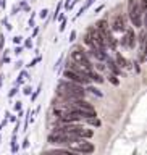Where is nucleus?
<instances>
[{"label": "nucleus", "mask_w": 147, "mask_h": 155, "mask_svg": "<svg viewBox=\"0 0 147 155\" xmlns=\"http://www.w3.org/2000/svg\"><path fill=\"white\" fill-rule=\"evenodd\" d=\"M58 89H60V94L66 97V99H81V97H84V91H82L81 84H76V82H71V81L60 82Z\"/></svg>", "instance_id": "1"}, {"label": "nucleus", "mask_w": 147, "mask_h": 155, "mask_svg": "<svg viewBox=\"0 0 147 155\" xmlns=\"http://www.w3.org/2000/svg\"><path fill=\"white\" fill-rule=\"evenodd\" d=\"M128 8H129L131 21L134 23L136 28H139L141 24H142V19H141V16H142V10H141L138 0H129V2H128Z\"/></svg>", "instance_id": "2"}, {"label": "nucleus", "mask_w": 147, "mask_h": 155, "mask_svg": "<svg viewBox=\"0 0 147 155\" xmlns=\"http://www.w3.org/2000/svg\"><path fill=\"white\" fill-rule=\"evenodd\" d=\"M71 110H76V111H79V113H82L84 118L86 116H94L95 115L94 107H92L91 104H87V102H84V100H76L75 105L71 107Z\"/></svg>", "instance_id": "3"}, {"label": "nucleus", "mask_w": 147, "mask_h": 155, "mask_svg": "<svg viewBox=\"0 0 147 155\" xmlns=\"http://www.w3.org/2000/svg\"><path fill=\"white\" fill-rule=\"evenodd\" d=\"M65 78L68 81H71V82H76V84H86L87 79H89V78H86L82 74H78V73H75L73 70H66L65 71Z\"/></svg>", "instance_id": "4"}, {"label": "nucleus", "mask_w": 147, "mask_h": 155, "mask_svg": "<svg viewBox=\"0 0 147 155\" xmlns=\"http://www.w3.org/2000/svg\"><path fill=\"white\" fill-rule=\"evenodd\" d=\"M73 150H76V152H81V153H92L94 152V145L91 142H86V140H81V142H76L71 145Z\"/></svg>", "instance_id": "5"}, {"label": "nucleus", "mask_w": 147, "mask_h": 155, "mask_svg": "<svg viewBox=\"0 0 147 155\" xmlns=\"http://www.w3.org/2000/svg\"><path fill=\"white\" fill-rule=\"evenodd\" d=\"M71 58H73V61H75V63H78V65L86 66V68H91V61L87 60V57H86L82 52H79V50H75V52L71 53Z\"/></svg>", "instance_id": "6"}, {"label": "nucleus", "mask_w": 147, "mask_h": 155, "mask_svg": "<svg viewBox=\"0 0 147 155\" xmlns=\"http://www.w3.org/2000/svg\"><path fill=\"white\" fill-rule=\"evenodd\" d=\"M115 29L116 31H123L125 29V19L121 16H116V19H115Z\"/></svg>", "instance_id": "7"}, {"label": "nucleus", "mask_w": 147, "mask_h": 155, "mask_svg": "<svg viewBox=\"0 0 147 155\" xmlns=\"http://www.w3.org/2000/svg\"><path fill=\"white\" fill-rule=\"evenodd\" d=\"M126 39H128V45L129 47H133L134 45V34H133V31H128V36H126Z\"/></svg>", "instance_id": "8"}, {"label": "nucleus", "mask_w": 147, "mask_h": 155, "mask_svg": "<svg viewBox=\"0 0 147 155\" xmlns=\"http://www.w3.org/2000/svg\"><path fill=\"white\" fill-rule=\"evenodd\" d=\"M145 8H147V2H145V0H141V10L145 12Z\"/></svg>", "instance_id": "9"}, {"label": "nucleus", "mask_w": 147, "mask_h": 155, "mask_svg": "<svg viewBox=\"0 0 147 155\" xmlns=\"http://www.w3.org/2000/svg\"><path fill=\"white\" fill-rule=\"evenodd\" d=\"M118 63H120V66H126V65H125V63H126L125 58H121V57H118Z\"/></svg>", "instance_id": "10"}, {"label": "nucleus", "mask_w": 147, "mask_h": 155, "mask_svg": "<svg viewBox=\"0 0 147 155\" xmlns=\"http://www.w3.org/2000/svg\"><path fill=\"white\" fill-rule=\"evenodd\" d=\"M65 155H78L76 152H70V150H66V153Z\"/></svg>", "instance_id": "11"}, {"label": "nucleus", "mask_w": 147, "mask_h": 155, "mask_svg": "<svg viewBox=\"0 0 147 155\" xmlns=\"http://www.w3.org/2000/svg\"><path fill=\"white\" fill-rule=\"evenodd\" d=\"M110 78H112V82H113V84H118V81L115 79V76H110Z\"/></svg>", "instance_id": "12"}]
</instances>
